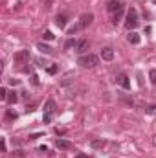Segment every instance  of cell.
<instances>
[{
    "instance_id": "484cf974",
    "label": "cell",
    "mask_w": 156,
    "mask_h": 158,
    "mask_svg": "<svg viewBox=\"0 0 156 158\" xmlns=\"http://www.w3.org/2000/svg\"><path fill=\"white\" fill-rule=\"evenodd\" d=\"M31 83H33V85H35V86H39V85H40L39 77H37V76H35V74H33V76H31Z\"/></svg>"
},
{
    "instance_id": "3957f363",
    "label": "cell",
    "mask_w": 156,
    "mask_h": 158,
    "mask_svg": "<svg viewBox=\"0 0 156 158\" xmlns=\"http://www.w3.org/2000/svg\"><path fill=\"white\" fill-rule=\"evenodd\" d=\"M55 110H57L55 101H53V99H48V101H46V105H44V116H42L44 123H50V121H51L53 114H55Z\"/></svg>"
},
{
    "instance_id": "7402d4cb",
    "label": "cell",
    "mask_w": 156,
    "mask_h": 158,
    "mask_svg": "<svg viewBox=\"0 0 156 158\" xmlns=\"http://www.w3.org/2000/svg\"><path fill=\"white\" fill-rule=\"evenodd\" d=\"M46 70H48V74H51V76H53V74H57V64H51V66H48Z\"/></svg>"
},
{
    "instance_id": "ba28073f",
    "label": "cell",
    "mask_w": 156,
    "mask_h": 158,
    "mask_svg": "<svg viewBox=\"0 0 156 158\" xmlns=\"http://www.w3.org/2000/svg\"><path fill=\"white\" fill-rule=\"evenodd\" d=\"M55 147H57V149H63V151L74 149V145H72L68 140H63V138H57V140H55Z\"/></svg>"
},
{
    "instance_id": "83f0119b",
    "label": "cell",
    "mask_w": 156,
    "mask_h": 158,
    "mask_svg": "<svg viewBox=\"0 0 156 158\" xmlns=\"http://www.w3.org/2000/svg\"><path fill=\"white\" fill-rule=\"evenodd\" d=\"M39 151H40V153H48V147H46V145H40Z\"/></svg>"
},
{
    "instance_id": "d4e9b609",
    "label": "cell",
    "mask_w": 156,
    "mask_h": 158,
    "mask_svg": "<svg viewBox=\"0 0 156 158\" xmlns=\"http://www.w3.org/2000/svg\"><path fill=\"white\" fill-rule=\"evenodd\" d=\"M0 147H2V153H6V151H7V143H6V138H2V140H0Z\"/></svg>"
},
{
    "instance_id": "f1b7e54d",
    "label": "cell",
    "mask_w": 156,
    "mask_h": 158,
    "mask_svg": "<svg viewBox=\"0 0 156 158\" xmlns=\"http://www.w3.org/2000/svg\"><path fill=\"white\" fill-rule=\"evenodd\" d=\"M76 158H90V156H88V155H83V153H81V155H77Z\"/></svg>"
},
{
    "instance_id": "44dd1931",
    "label": "cell",
    "mask_w": 156,
    "mask_h": 158,
    "mask_svg": "<svg viewBox=\"0 0 156 158\" xmlns=\"http://www.w3.org/2000/svg\"><path fill=\"white\" fill-rule=\"evenodd\" d=\"M149 77H151V83L156 85V68H153V70L149 72Z\"/></svg>"
},
{
    "instance_id": "e0dca14e",
    "label": "cell",
    "mask_w": 156,
    "mask_h": 158,
    "mask_svg": "<svg viewBox=\"0 0 156 158\" xmlns=\"http://www.w3.org/2000/svg\"><path fill=\"white\" fill-rule=\"evenodd\" d=\"M121 17H123V7H121L117 13H114V19H112V22H114V24H117V22L121 20Z\"/></svg>"
},
{
    "instance_id": "8fae6325",
    "label": "cell",
    "mask_w": 156,
    "mask_h": 158,
    "mask_svg": "<svg viewBox=\"0 0 156 158\" xmlns=\"http://www.w3.org/2000/svg\"><path fill=\"white\" fill-rule=\"evenodd\" d=\"M66 20H68V19H66L64 15H57V17H55V24H57L61 30H64V28H66Z\"/></svg>"
},
{
    "instance_id": "ffe728a7",
    "label": "cell",
    "mask_w": 156,
    "mask_h": 158,
    "mask_svg": "<svg viewBox=\"0 0 156 158\" xmlns=\"http://www.w3.org/2000/svg\"><path fill=\"white\" fill-rule=\"evenodd\" d=\"M6 118H7V119H17V112H15L13 109H9V110H7V114H6Z\"/></svg>"
},
{
    "instance_id": "7c38bea8",
    "label": "cell",
    "mask_w": 156,
    "mask_h": 158,
    "mask_svg": "<svg viewBox=\"0 0 156 158\" xmlns=\"http://www.w3.org/2000/svg\"><path fill=\"white\" fill-rule=\"evenodd\" d=\"M127 40H129L130 44H140V35H138L136 31H130V33L127 35Z\"/></svg>"
},
{
    "instance_id": "9c48e42d",
    "label": "cell",
    "mask_w": 156,
    "mask_h": 158,
    "mask_svg": "<svg viewBox=\"0 0 156 158\" xmlns=\"http://www.w3.org/2000/svg\"><path fill=\"white\" fill-rule=\"evenodd\" d=\"M101 59L103 61H112L114 59V50L112 48H103L101 50Z\"/></svg>"
},
{
    "instance_id": "cb8c5ba5",
    "label": "cell",
    "mask_w": 156,
    "mask_h": 158,
    "mask_svg": "<svg viewBox=\"0 0 156 158\" xmlns=\"http://www.w3.org/2000/svg\"><path fill=\"white\" fill-rule=\"evenodd\" d=\"M42 37H44V40H51L53 39V33H51V31H44Z\"/></svg>"
},
{
    "instance_id": "8992f818",
    "label": "cell",
    "mask_w": 156,
    "mask_h": 158,
    "mask_svg": "<svg viewBox=\"0 0 156 158\" xmlns=\"http://www.w3.org/2000/svg\"><path fill=\"white\" fill-rule=\"evenodd\" d=\"M121 7H123V4L119 0H109L107 2V11H110V13H117Z\"/></svg>"
},
{
    "instance_id": "4316f807",
    "label": "cell",
    "mask_w": 156,
    "mask_h": 158,
    "mask_svg": "<svg viewBox=\"0 0 156 158\" xmlns=\"http://www.w3.org/2000/svg\"><path fill=\"white\" fill-rule=\"evenodd\" d=\"M39 136H42V132H35V134H31L30 140H35V138H39Z\"/></svg>"
},
{
    "instance_id": "5bb4252c",
    "label": "cell",
    "mask_w": 156,
    "mask_h": 158,
    "mask_svg": "<svg viewBox=\"0 0 156 158\" xmlns=\"http://www.w3.org/2000/svg\"><path fill=\"white\" fill-rule=\"evenodd\" d=\"M17 101H18L17 92H15V90H13V92H9V94H7V103H9V105H15Z\"/></svg>"
},
{
    "instance_id": "5b68a950",
    "label": "cell",
    "mask_w": 156,
    "mask_h": 158,
    "mask_svg": "<svg viewBox=\"0 0 156 158\" xmlns=\"http://www.w3.org/2000/svg\"><path fill=\"white\" fill-rule=\"evenodd\" d=\"M116 83L119 85V86H121V88H125V90H129V88H130V81H129V76H125V74H117Z\"/></svg>"
},
{
    "instance_id": "277c9868",
    "label": "cell",
    "mask_w": 156,
    "mask_h": 158,
    "mask_svg": "<svg viewBox=\"0 0 156 158\" xmlns=\"http://www.w3.org/2000/svg\"><path fill=\"white\" fill-rule=\"evenodd\" d=\"M13 61H15V64H24V63H28V61H30V50H20V52H17V53L13 55Z\"/></svg>"
},
{
    "instance_id": "603a6c76",
    "label": "cell",
    "mask_w": 156,
    "mask_h": 158,
    "mask_svg": "<svg viewBox=\"0 0 156 158\" xmlns=\"http://www.w3.org/2000/svg\"><path fill=\"white\" fill-rule=\"evenodd\" d=\"M79 28H81V24H77V26H74V28H70V30H68V35H72V37H74V35H76V31H77Z\"/></svg>"
},
{
    "instance_id": "9a60e30c",
    "label": "cell",
    "mask_w": 156,
    "mask_h": 158,
    "mask_svg": "<svg viewBox=\"0 0 156 158\" xmlns=\"http://www.w3.org/2000/svg\"><path fill=\"white\" fill-rule=\"evenodd\" d=\"M70 48H77V40L74 39V37H70L64 42V50H70Z\"/></svg>"
},
{
    "instance_id": "52a82bcc",
    "label": "cell",
    "mask_w": 156,
    "mask_h": 158,
    "mask_svg": "<svg viewBox=\"0 0 156 158\" xmlns=\"http://www.w3.org/2000/svg\"><path fill=\"white\" fill-rule=\"evenodd\" d=\"M92 20H94V15L92 13H84V15H81L79 24H81V28H88L92 24Z\"/></svg>"
},
{
    "instance_id": "6da1fadb",
    "label": "cell",
    "mask_w": 156,
    "mask_h": 158,
    "mask_svg": "<svg viewBox=\"0 0 156 158\" xmlns=\"http://www.w3.org/2000/svg\"><path fill=\"white\" fill-rule=\"evenodd\" d=\"M138 24H140L138 11H136L134 7H129V9H127V17H125V28H127V30H134Z\"/></svg>"
},
{
    "instance_id": "30bf717a",
    "label": "cell",
    "mask_w": 156,
    "mask_h": 158,
    "mask_svg": "<svg viewBox=\"0 0 156 158\" xmlns=\"http://www.w3.org/2000/svg\"><path fill=\"white\" fill-rule=\"evenodd\" d=\"M88 48H90V42H88L86 39H83V40H79L77 42L76 52H77V53H84V52H88Z\"/></svg>"
},
{
    "instance_id": "f546056e",
    "label": "cell",
    "mask_w": 156,
    "mask_h": 158,
    "mask_svg": "<svg viewBox=\"0 0 156 158\" xmlns=\"http://www.w3.org/2000/svg\"><path fill=\"white\" fill-rule=\"evenodd\" d=\"M153 2H154V4H156V0H153Z\"/></svg>"
},
{
    "instance_id": "4fadbf2b",
    "label": "cell",
    "mask_w": 156,
    "mask_h": 158,
    "mask_svg": "<svg viewBox=\"0 0 156 158\" xmlns=\"http://www.w3.org/2000/svg\"><path fill=\"white\" fill-rule=\"evenodd\" d=\"M105 143H107L105 140H92L90 142V147L92 149H101V147H105Z\"/></svg>"
},
{
    "instance_id": "7a4b0ae2",
    "label": "cell",
    "mask_w": 156,
    "mask_h": 158,
    "mask_svg": "<svg viewBox=\"0 0 156 158\" xmlns=\"http://www.w3.org/2000/svg\"><path fill=\"white\" fill-rule=\"evenodd\" d=\"M77 64H81L83 68H94L99 64V57L94 55V53H88V55H81L77 59Z\"/></svg>"
},
{
    "instance_id": "2e32d148",
    "label": "cell",
    "mask_w": 156,
    "mask_h": 158,
    "mask_svg": "<svg viewBox=\"0 0 156 158\" xmlns=\"http://www.w3.org/2000/svg\"><path fill=\"white\" fill-rule=\"evenodd\" d=\"M37 48H39V50H40V52H42V53H46V55L53 52V50H51V48H50L48 44H44V42H39V44H37Z\"/></svg>"
},
{
    "instance_id": "d6986e66",
    "label": "cell",
    "mask_w": 156,
    "mask_h": 158,
    "mask_svg": "<svg viewBox=\"0 0 156 158\" xmlns=\"http://www.w3.org/2000/svg\"><path fill=\"white\" fill-rule=\"evenodd\" d=\"M7 94H9V92L2 86V88H0V99H2V101H7Z\"/></svg>"
},
{
    "instance_id": "ac0fdd59",
    "label": "cell",
    "mask_w": 156,
    "mask_h": 158,
    "mask_svg": "<svg viewBox=\"0 0 156 158\" xmlns=\"http://www.w3.org/2000/svg\"><path fill=\"white\" fill-rule=\"evenodd\" d=\"M145 112L154 116V114H156V105H147V107H145Z\"/></svg>"
}]
</instances>
